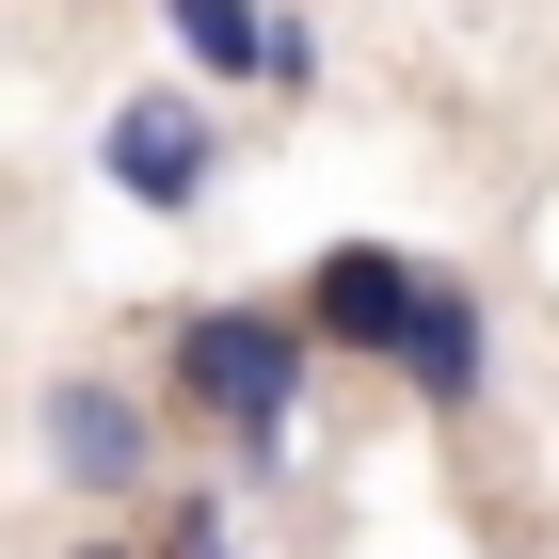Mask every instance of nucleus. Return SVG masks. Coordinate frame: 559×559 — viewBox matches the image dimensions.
Here are the masks:
<instances>
[{
	"label": "nucleus",
	"mask_w": 559,
	"mask_h": 559,
	"mask_svg": "<svg viewBox=\"0 0 559 559\" xmlns=\"http://www.w3.org/2000/svg\"><path fill=\"white\" fill-rule=\"evenodd\" d=\"M176 400L160 384H129V368H48V400H33V464L81 496V512H160L176 496Z\"/></svg>",
	"instance_id": "f03ea898"
},
{
	"label": "nucleus",
	"mask_w": 559,
	"mask_h": 559,
	"mask_svg": "<svg viewBox=\"0 0 559 559\" xmlns=\"http://www.w3.org/2000/svg\"><path fill=\"white\" fill-rule=\"evenodd\" d=\"M479 352H496L479 288H464V272H431L416 336H400V400H416V416H479Z\"/></svg>",
	"instance_id": "423d86ee"
},
{
	"label": "nucleus",
	"mask_w": 559,
	"mask_h": 559,
	"mask_svg": "<svg viewBox=\"0 0 559 559\" xmlns=\"http://www.w3.org/2000/svg\"><path fill=\"white\" fill-rule=\"evenodd\" d=\"M288 288H304V320H320V352L400 368V336H416V304H431V257H400V240H320Z\"/></svg>",
	"instance_id": "20e7f679"
},
{
	"label": "nucleus",
	"mask_w": 559,
	"mask_h": 559,
	"mask_svg": "<svg viewBox=\"0 0 559 559\" xmlns=\"http://www.w3.org/2000/svg\"><path fill=\"white\" fill-rule=\"evenodd\" d=\"M96 176H112L144 224H192V209L224 192V112H209L192 81H129L112 129H96Z\"/></svg>",
	"instance_id": "7ed1b4c3"
},
{
	"label": "nucleus",
	"mask_w": 559,
	"mask_h": 559,
	"mask_svg": "<svg viewBox=\"0 0 559 559\" xmlns=\"http://www.w3.org/2000/svg\"><path fill=\"white\" fill-rule=\"evenodd\" d=\"M209 559H240V544H209Z\"/></svg>",
	"instance_id": "6e6552de"
},
{
	"label": "nucleus",
	"mask_w": 559,
	"mask_h": 559,
	"mask_svg": "<svg viewBox=\"0 0 559 559\" xmlns=\"http://www.w3.org/2000/svg\"><path fill=\"white\" fill-rule=\"evenodd\" d=\"M160 33L224 96H320V33H304L288 0H160Z\"/></svg>",
	"instance_id": "39448f33"
},
{
	"label": "nucleus",
	"mask_w": 559,
	"mask_h": 559,
	"mask_svg": "<svg viewBox=\"0 0 559 559\" xmlns=\"http://www.w3.org/2000/svg\"><path fill=\"white\" fill-rule=\"evenodd\" d=\"M48 559H176V544H160V512H96L81 544H48Z\"/></svg>",
	"instance_id": "0eeeda50"
},
{
	"label": "nucleus",
	"mask_w": 559,
	"mask_h": 559,
	"mask_svg": "<svg viewBox=\"0 0 559 559\" xmlns=\"http://www.w3.org/2000/svg\"><path fill=\"white\" fill-rule=\"evenodd\" d=\"M304 384H320V320H304V288H272V304H176V320H160V400L209 431L224 479H288Z\"/></svg>",
	"instance_id": "f257e3e1"
}]
</instances>
